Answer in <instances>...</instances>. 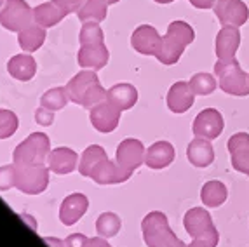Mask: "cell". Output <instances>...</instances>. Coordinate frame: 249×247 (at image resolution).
I'll return each mask as SVG.
<instances>
[{
	"instance_id": "obj_32",
	"label": "cell",
	"mask_w": 249,
	"mask_h": 247,
	"mask_svg": "<svg viewBox=\"0 0 249 247\" xmlns=\"http://www.w3.org/2000/svg\"><path fill=\"white\" fill-rule=\"evenodd\" d=\"M68 92L65 87H54V89H49L47 92H44L40 98V105L42 106L49 108V110L56 111L65 108V105L68 103Z\"/></svg>"
},
{
	"instance_id": "obj_5",
	"label": "cell",
	"mask_w": 249,
	"mask_h": 247,
	"mask_svg": "<svg viewBox=\"0 0 249 247\" xmlns=\"http://www.w3.org/2000/svg\"><path fill=\"white\" fill-rule=\"evenodd\" d=\"M51 152V141L44 132H34L25 141H21L13 153L16 165L47 164V155Z\"/></svg>"
},
{
	"instance_id": "obj_12",
	"label": "cell",
	"mask_w": 249,
	"mask_h": 247,
	"mask_svg": "<svg viewBox=\"0 0 249 247\" xmlns=\"http://www.w3.org/2000/svg\"><path fill=\"white\" fill-rule=\"evenodd\" d=\"M91 113H89V119H91V124L94 125L96 131L100 132H112L117 129L119 122H121V113L122 110L119 106L112 103V101H101L100 105L92 106Z\"/></svg>"
},
{
	"instance_id": "obj_28",
	"label": "cell",
	"mask_w": 249,
	"mask_h": 247,
	"mask_svg": "<svg viewBox=\"0 0 249 247\" xmlns=\"http://www.w3.org/2000/svg\"><path fill=\"white\" fill-rule=\"evenodd\" d=\"M108 14V2L107 0H84L82 7L77 11V16L82 23L86 21H96L101 23L107 19Z\"/></svg>"
},
{
	"instance_id": "obj_27",
	"label": "cell",
	"mask_w": 249,
	"mask_h": 247,
	"mask_svg": "<svg viewBox=\"0 0 249 247\" xmlns=\"http://www.w3.org/2000/svg\"><path fill=\"white\" fill-rule=\"evenodd\" d=\"M46 40V28H42L40 25L37 23H32L30 26H26L25 30H21L18 32V42H19V46L23 51L26 53H35L42 47Z\"/></svg>"
},
{
	"instance_id": "obj_8",
	"label": "cell",
	"mask_w": 249,
	"mask_h": 247,
	"mask_svg": "<svg viewBox=\"0 0 249 247\" xmlns=\"http://www.w3.org/2000/svg\"><path fill=\"white\" fill-rule=\"evenodd\" d=\"M34 21V9L25 0H5L0 9V25L11 32H21Z\"/></svg>"
},
{
	"instance_id": "obj_33",
	"label": "cell",
	"mask_w": 249,
	"mask_h": 247,
	"mask_svg": "<svg viewBox=\"0 0 249 247\" xmlns=\"http://www.w3.org/2000/svg\"><path fill=\"white\" fill-rule=\"evenodd\" d=\"M79 38H80V44H82V46H89V44H103L105 35H103V30H101L100 23H96V21H86V23H82Z\"/></svg>"
},
{
	"instance_id": "obj_17",
	"label": "cell",
	"mask_w": 249,
	"mask_h": 247,
	"mask_svg": "<svg viewBox=\"0 0 249 247\" xmlns=\"http://www.w3.org/2000/svg\"><path fill=\"white\" fill-rule=\"evenodd\" d=\"M131 174L133 173L122 169L117 162H112L107 157V159H103V160L94 167L91 177L98 185H117V183L127 181L129 177H131Z\"/></svg>"
},
{
	"instance_id": "obj_22",
	"label": "cell",
	"mask_w": 249,
	"mask_h": 247,
	"mask_svg": "<svg viewBox=\"0 0 249 247\" xmlns=\"http://www.w3.org/2000/svg\"><path fill=\"white\" fill-rule=\"evenodd\" d=\"M187 159L196 167H208L214 160L213 144L209 143V140H204V138L192 140L187 146Z\"/></svg>"
},
{
	"instance_id": "obj_2",
	"label": "cell",
	"mask_w": 249,
	"mask_h": 247,
	"mask_svg": "<svg viewBox=\"0 0 249 247\" xmlns=\"http://www.w3.org/2000/svg\"><path fill=\"white\" fill-rule=\"evenodd\" d=\"M65 89H67L70 101L88 108V110H91L92 106L100 105L101 101L107 99V91L101 87L100 78L94 73V70L79 71L67 84Z\"/></svg>"
},
{
	"instance_id": "obj_26",
	"label": "cell",
	"mask_w": 249,
	"mask_h": 247,
	"mask_svg": "<svg viewBox=\"0 0 249 247\" xmlns=\"http://www.w3.org/2000/svg\"><path fill=\"white\" fill-rule=\"evenodd\" d=\"M229 197V192H227V186L223 185L218 179H211V181L204 183L202 190H200V200L206 207H220L225 204Z\"/></svg>"
},
{
	"instance_id": "obj_18",
	"label": "cell",
	"mask_w": 249,
	"mask_h": 247,
	"mask_svg": "<svg viewBox=\"0 0 249 247\" xmlns=\"http://www.w3.org/2000/svg\"><path fill=\"white\" fill-rule=\"evenodd\" d=\"M110 59V53H108L107 46L103 44H89V46H82L77 54V63L82 68L88 70H101L105 68Z\"/></svg>"
},
{
	"instance_id": "obj_10",
	"label": "cell",
	"mask_w": 249,
	"mask_h": 247,
	"mask_svg": "<svg viewBox=\"0 0 249 247\" xmlns=\"http://www.w3.org/2000/svg\"><path fill=\"white\" fill-rule=\"evenodd\" d=\"M225 120L223 115L216 108H206L199 111L192 125V132L196 138H204V140H216L223 132Z\"/></svg>"
},
{
	"instance_id": "obj_40",
	"label": "cell",
	"mask_w": 249,
	"mask_h": 247,
	"mask_svg": "<svg viewBox=\"0 0 249 247\" xmlns=\"http://www.w3.org/2000/svg\"><path fill=\"white\" fill-rule=\"evenodd\" d=\"M86 247H112V246H110L105 239H101V237H92V239L88 240Z\"/></svg>"
},
{
	"instance_id": "obj_30",
	"label": "cell",
	"mask_w": 249,
	"mask_h": 247,
	"mask_svg": "<svg viewBox=\"0 0 249 247\" xmlns=\"http://www.w3.org/2000/svg\"><path fill=\"white\" fill-rule=\"evenodd\" d=\"M122 228L121 218L113 212H103L100 218L96 219V231L105 237V239H110V237H115Z\"/></svg>"
},
{
	"instance_id": "obj_35",
	"label": "cell",
	"mask_w": 249,
	"mask_h": 247,
	"mask_svg": "<svg viewBox=\"0 0 249 247\" xmlns=\"http://www.w3.org/2000/svg\"><path fill=\"white\" fill-rule=\"evenodd\" d=\"M16 188V165H2L0 167V192Z\"/></svg>"
},
{
	"instance_id": "obj_38",
	"label": "cell",
	"mask_w": 249,
	"mask_h": 247,
	"mask_svg": "<svg viewBox=\"0 0 249 247\" xmlns=\"http://www.w3.org/2000/svg\"><path fill=\"white\" fill-rule=\"evenodd\" d=\"M88 237L82 233H73V235H68L67 239H65V244L67 247H86L88 244Z\"/></svg>"
},
{
	"instance_id": "obj_31",
	"label": "cell",
	"mask_w": 249,
	"mask_h": 247,
	"mask_svg": "<svg viewBox=\"0 0 249 247\" xmlns=\"http://www.w3.org/2000/svg\"><path fill=\"white\" fill-rule=\"evenodd\" d=\"M190 87L192 91L196 92V96H209L216 91L218 82L211 73L200 71V73H196L190 78Z\"/></svg>"
},
{
	"instance_id": "obj_15",
	"label": "cell",
	"mask_w": 249,
	"mask_h": 247,
	"mask_svg": "<svg viewBox=\"0 0 249 247\" xmlns=\"http://www.w3.org/2000/svg\"><path fill=\"white\" fill-rule=\"evenodd\" d=\"M166 101H167V108L173 113H185V111L190 110L194 106V103H196V92L192 91L190 82L179 80V82L171 86Z\"/></svg>"
},
{
	"instance_id": "obj_3",
	"label": "cell",
	"mask_w": 249,
	"mask_h": 247,
	"mask_svg": "<svg viewBox=\"0 0 249 247\" xmlns=\"http://www.w3.org/2000/svg\"><path fill=\"white\" fill-rule=\"evenodd\" d=\"M143 240L148 247H187L171 230L167 216L160 211H152L142 221Z\"/></svg>"
},
{
	"instance_id": "obj_29",
	"label": "cell",
	"mask_w": 249,
	"mask_h": 247,
	"mask_svg": "<svg viewBox=\"0 0 249 247\" xmlns=\"http://www.w3.org/2000/svg\"><path fill=\"white\" fill-rule=\"evenodd\" d=\"M103 159H107V152H105L101 146H98V144H91V146H88V148L84 150L82 157H80L79 173L86 177H91L94 167L100 164Z\"/></svg>"
},
{
	"instance_id": "obj_39",
	"label": "cell",
	"mask_w": 249,
	"mask_h": 247,
	"mask_svg": "<svg viewBox=\"0 0 249 247\" xmlns=\"http://www.w3.org/2000/svg\"><path fill=\"white\" fill-rule=\"evenodd\" d=\"M196 9H213L216 0H188Z\"/></svg>"
},
{
	"instance_id": "obj_42",
	"label": "cell",
	"mask_w": 249,
	"mask_h": 247,
	"mask_svg": "<svg viewBox=\"0 0 249 247\" xmlns=\"http://www.w3.org/2000/svg\"><path fill=\"white\" fill-rule=\"evenodd\" d=\"M187 247H214L211 242H206V240H192L190 246Z\"/></svg>"
},
{
	"instance_id": "obj_43",
	"label": "cell",
	"mask_w": 249,
	"mask_h": 247,
	"mask_svg": "<svg viewBox=\"0 0 249 247\" xmlns=\"http://www.w3.org/2000/svg\"><path fill=\"white\" fill-rule=\"evenodd\" d=\"M21 219H25V221H26V223H28L30 227H32V230H37V223H35V221H34V219L30 218V216H28V214H21Z\"/></svg>"
},
{
	"instance_id": "obj_23",
	"label": "cell",
	"mask_w": 249,
	"mask_h": 247,
	"mask_svg": "<svg viewBox=\"0 0 249 247\" xmlns=\"http://www.w3.org/2000/svg\"><path fill=\"white\" fill-rule=\"evenodd\" d=\"M9 75L21 82H28L37 73V63L30 54H16L7 63Z\"/></svg>"
},
{
	"instance_id": "obj_1",
	"label": "cell",
	"mask_w": 249,
	"mask_h": 247,
	"mask_svg": "<svg viewBox=\"0 0 249 247\" xmlns=\"http://www.w3.org/2000/svg\"><path fill=\"white\" fill-rule=\"evenodd\" d=\"M194 38H196V32L188 23L181 19L173 21L167 26L166 35L162 37V46L155 58L166 66L176 65L181 58V54L187 49V46H190L194 42Z\"/></svg>"
},
{
	"instance_id": "obj_36",
	"label": "cell",
	"mask_w": 249,
	"mask_h": 247,
	"mask_svg": "<svg viewBox=\"0 0 249 247\" xmlns=\"http://www.w3.org/2000/svg\"><path fill=\"white\" fill-rule=\"evenodd\" d=\"M35 122L40 124V125H44V127L51 125V124L54 122L53 110H49V108H46V106H40L37 111H35Z\"/></svg>"
},
{
	"instance_id": "obj_13",
	"label": "cell",
	"mask_w": 249,
	"mask_h": 247,
	"mask_svg": "<svg viewBox=\"0 0 249 247\" xmlns=\"http://www.w3.org/2000/svg\"><path fill=\"white\" fill-rule=\"evenodd\" d=\"M131 46L143 56H157L162 46V37L152 25H142L131 35Z\"/></svg>"
},
{
	"instance_id": "obj_7",
	"label": "cell",
	"mask_w": 249,
	"mask_h": 247,
	"mask_svg": "<svg viewBox=\"0 0 249 247\" xmlns=\"http://www.w3.org/2000/svg\"><path fill=\"white\" fill-rule=\"evenodd\" d=\"M49 171L46 164L16 165V188L28 195L42 194L49 185Z\"/></svg>"
},
{
	"instance_id": "obj_20",
	"label": "cell",
	"mask_w": 249,
	"mask_h": 247,
	"mask_svg": "<svg viewBox=\"0 0 249 247\" xmlns=\"http://www.w3.org/2000/svg\"><path fill=\"white\" fill-rule=\"evenodd\" d=\"M176 157L175 146L169 141H157L152 146H148L145 153V164L150 169H164L173 164Z\"/></svg>"
},
{
	"instance_id": "obj_14",
	"label": "cell",
	"mask_w": 249,
	"mask_h": 247,
	"mask_svg": "<svg viewBox=\"0 0 249 247\" xmlns=\"http://www.w3.org/2000/svg\"><path fill=\"white\" fill-rule=\"evenodd\" d=\"M230 153L232 167L239 173L249 176V134L248 132H237L227 143Z\"/></svg>"
},
{
	"instance_id": "obj_16",
	"label": "cell",
	"mask_w": 249,
	"mask_h": 247,
	"mask_svg": "<svg viewBox=\"0 0 249 247\" xmlns=\"http://www.w3.org/2000/svg\"><path fill=\"white\" fill-rule=\"evenodd\" d=\"M241 46V32L237 26H223L218 32L214 42V53L218 59L235 58L237 51Z\"/></svg>"
},
{
	"instance_id": "obj_44",
	"label": "cell",
	"mask_w": 249,
	"mask_h": 247,
	"mask_svg": "<svg viewBox=\"0 0 249 247\" xmlns=\"http://www.w3.org/2000/svg\"><path fill=\"white\" fill-rule=\"evenodd\" d=\"M154 2H157V4H162V5H166V4H171V2H176V0H154Z\"/></svg>"
},
{
	"instance_id": "obj_37",
	"label": "cell",
	"mask_w": 249,
	"mask_h": 247,
	"mask_svg": "<svg viewBox=\"0 0 249 247\" xmlns=\"http://www.w3.org/2000/svg\"><path fill=\"white\" fill-rule=\"evenodd\" d=\"M54 2L63 9V13L67 14V16L71 13H77L84 4V0H54Z\"/></svg>"
},
{
	"instance_id": "obj_11",
	"label": "cell",
	"mask_w": 249,
	"mask_h": 247,
	"mask_svg": "<svg viewBox=\"0 0 249 247\" xmlns=\"http://www.w3.org/2000/svg\"><path fill=\"white\" fill-rule=\"evenodd\" d=\"M145 146L140 140L134 138H127L117 146L115 159L117 164L121 165L122 169L133 173L134 169H138L142 164H145Z\"/></svg>"
},
{
	"instance_id": "obj_34",
	"label": "cell",
	"mask_w": 249,
	"mask_h": 247,
	"mask_svg": "<svg viewBox=\"0 0 249 247\" xmlns=\"http://www.w3.org/2000/svg\"><path fill=\"white\" fill-rule=\"evenodd\" d=\"M18 131V117L14 111L0 108V140H7Z\"/></svg>"
},
{
	"instance_id": "obj_9",
	"label": "cell",
	"mask_w": 249,
	"mask_h": 247,
	"mask_svg": "<svg viewBox=\"0 0 249 247\" xmlns=\"http://www.w3.org/2000/svg\"><path fill=\"white\" fill-rule=\"evenodd\" d=\"M213 11H214L221 26L241 28L249 19V7L242 0H216Z\"/></svg>"
},
{
	"instance_id": "obj_41",
	"label": "cell",
	"mask_w": 249,
	"mask_h": 247,
	"mask_svg": "<svg viewBox=\"0 0 249 247\" xmlns=\"http://www.w3.org/2000/svg\"><path fill=\"white\" fill-rule=\"evenodd\" d=\"M44 242H46L49 247H67V244H65V240L54 239V237H44Z\"/></svg>"
},
{
	"instance_id": "obj_21",
	"label": "cell",
	"mask_w": 249,
	"mask_h": 247,
	"mask_svg": "<svg viewBox=\"0 0 249 247\" xmlns=\"http://www.w3.org/2000/svg\"><path fill=\"white\" fill-rule=\"evenodd\" d=\"M79 155L71 148H54L47 155V167L56 174H70L77 167Z\"/></svg>"
},
{
	"instance_id": "obj_24",
	"label": "cell",
	"mask_w": 249,
	"mask_h": 247,
	"mask_svg": "<svg viewBox=\"0 0 249 247\" xmlns=\"http://www.w3.org/2000/svg\"><path fill=\"white\" fill-rule=\"evenodd\" d=\"M107 99L112 101L115 106H119L122 111L133 108L138 101V91L133 84L122 82V84H115L107 91Z\"/></svg>"
},
{
	"instance_id": "obj_46",
	"label": "cell",
	"mask_w": 249,
	"mask_h": 247,
	"mask_svg": "<svg viewBox=\"0 0 249 247\" xmlns=\"http://www.w3.org/2000/svg\"><path fill=\"white\" fill-rule=\"evenodd\" d=\"M4 2H5V0H0V9H2V5H4Z\"/></svg>"
},
{
	"instance_id": "obj_19",
	"label": "cell",
	"mask_w": 249,
	"mask_h": 247,
	"mask_svg": "<svg viewBox=\"0 0 249 247\" xmlns=\"http://www.w3.org/2000/svg\"><path fill=\"white\" fill-rule=\"evenodd\" d=\"M88 207H89V200L84 194L68 195L61 202V207H59V219H61L63 225L71 227V225H75V223L86 214Z\"/></svg>"
},
{
	"instance_id": "obj_6",
	"label": "cell",
	"mask_w": 249,
	"mask_h": 247,
	"mask_svg": "<svg viewBox=\"0 0 249 247\" xmlns=\"http://www.w3.org/2000/svg\"><path fill=\"white\" fill-rule=\"evenodd\" d=\"M183 227L192 237V240H206L218 247L220 233L213 223L211 214L204 207H192L190 211H187V214L183 218Z\"/></svg>"
},
{
	"instance_id": "obj_4",
	"label": "cell",
	"mask_w": 249,
	"mask_h": 247,
	"mask_svg": "<svg viewBox=\"0 0 249 247\" xmlns=\"http://www.w3.org/2000/svg\"><path fill=\"white\" fill-rule=\"evenodd\" d=\"M214 75H218V86L223 92L239 98L249 96V73L242 70L235 58L218 59Z\"/></svg>"
},
{
	"instance_id": "obj_25",
	"label": "cell",
	"mask_w": 249,
	"mask_h": 247,
	"mask_svg": "<svg viewBox=\"0 0 249 247\" xmlns=\"http://www.w3.org/2000/svg\"><path fill=\"white\" fill-rule=\"evenodd\" d=\"M67 14L63 13V9L59 7L56 2H44V4L37 5L34 9V21L42 28H51L56 26Z\"/></svg>"
},
{
	"instance_id": "obj_45",
	"label": "cell",
	"mask_w": 249,
	"mask_h": 247,
	"mask_svg": "<svg viewBox=\"0 0 249 247\" xmlns=\"http://www.w3.org/2000/svg\"><path fill=\"white\" fill-rule=\"evenodd\" d=\"M108 4H117V2H121V0H107Z\"/></svg>"
}]
</instances>
